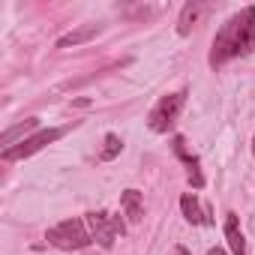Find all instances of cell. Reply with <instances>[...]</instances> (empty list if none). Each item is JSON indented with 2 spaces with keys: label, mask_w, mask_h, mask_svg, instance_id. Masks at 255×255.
<instances>
[{
  "label": "cell",
  "mask_w": 255,
  "mask_h": 255,
  "mask_svg": "<svg viewBox=\"0 0 255 255\" xmlns=\"http://www.w3.org/2000/svg\"><path fill=\"white\" fill-rule=\"evenodd\" d=\"M252 48H255V6H246L237 15H231L213 36L210 66H222L234 57H246L252 54Z\"/></svg>",
  "instance_id": "cell-1"
},
{
  "label": "cell",
  "mask_w": 255,
  "mask_h": 255,
  "mask_svg": "<svg viewBox=\"0 0 255 255\" xmlns=\"http://www.w3.org/2000/svg\"><path fill=\"white\" fill-rule=\"evenodd\" d=\"M45 240H48L51 246H60V249H84L93 237H90L84 219H63L60 225L48 228Z\"/></svg>",
  "instance_id": "cell-2"
},
{
  "label": "cell",
  "mask_w": 255,
  "mask_h": 255,
  "mask_svg": "<svg viewBox=\"0 0 255 255\" xmlns=\"http://www.w3.org/2000/svg\"><path fill=\"white\" fill-rule=\"evenodd\" d=\"M183 105H186V90H177V93H168V96H162V99L156 102V108L150 111V120H147V126H150L153 132H168L171 126L177 123V117H180Z\"/></svg>",
  "instance_id": "cell-3"
},
{
  "label": "cell",
  "mask_w": 255,
  "mask_h": 255,
  "mask_svg": "<svg viewBox=\"0 0 255 255\" xmlns=\"http://www.w3.org/2000/svg\"><path fill=\"white\" fill-rule=\"evenodd\" d=\"M84 222L90 225V237H93L99 246H105V249H111V246H114V237H117V234H126L123 219H120V216H111V213H105V210L87 213V219H84Z\"/></svg>",
  "instance_id": "cell-4"
},
{
  "label": "cell",
  "mask_w": 255,
  "mask_h": 255,
  "mask_svg": "<svg viewBox=\"0 0 255 255\" xmlns=\"http://www.w3.org/2000/svg\"><path fill=\"white\" fill-rule=\"evenodd\" d=\"M60 135H66V126H60V129H39V132H33L30 138H24V141H18L15 147H9V150H3V162H15V159H27V156H33L36 150H42L45 144H51V141H57Z\"/></svg>",
  "instance_id": "cell-5"
},
{
  "label": "cell",
  "mask_w": 255,
  "mask_h": 255,
  "mask_svg": "<svg viewBox=\"0 0 255 255\" xmlns=\"http://www.w3.org/2000/svg\"><path fill=\"white\" fill-rule=\"evenodd\" d=\"M30 132H39V120H36V117H27V120H21V123L9 126V129L0 135V144H3V150H9V147H15V144H18V138H21V141H24V138H30Z\"/></svg>",
  "instance_id": "cell-6"
},
{
  "label": "cell",
  "mask_w": 255,
  "mask_h": 255,
  "mask_svg": "<svg viewBox=\"0 0 255 255\" xmlns=\"http://www.w3.org/2000/svg\"><path fill=\"white\" fill-rule=\"evenodd\" d=\"M171 147H174V153L189 165V180H192V186L195 189H201L204 186V177H201V168H198V159L186 150V141H183V135H174V141H171Z\"/></svg>",
  "instance_id": "cell-7"
},
{
  "label": "cell",
  "mask_w": 255,
  "mask_h": 255,
  "mask_svg": "<svg viewBox=\"0 0 255 255\" xmlns=\"http://www.w3.org/2000/svg\"><path fill=\"white\" fill-rule=\"evenodd\" d=\"M207 12V6L201 3V0H192V3H186L183 6V12H180V21H177V33L180 36H186L198 21H201V15Z\"/></svg>",
  "instance_id": "cell-8"
},
{
  "label": "cell",
  "mask_w": 255,
  "mask_h": 255,
  "mask_svg": "<svg viewBox=\"0 0 255 255\" xmlns=\"http://www.w3.org/2000/svg\"><path fill=\"white\" fill-rule=\"evenodd\" d=\"M120 207H123L126 216H129V222H141V216H144V198H141L138 189H126L120 195Z\"/></svg>",
  "instance_id": "cell-9"
},
{
  "label": "cell",
  "mask_w": 255,
  "mask_h": 255,
  "mask_svg": "<svg viewBox=\"0 0 255 255\" xmlns=\"http://www.w3.org/2000/svg\"><path fill=\"white\" fill-rule=\"evenodd\" d=\"M225 240H228L234 255H246V240H243V231H240V222L234 213L225 216Z\"/></svg>",
  "instance_id": "cell-10"
},
{
  "label": "cell",
  "mask_w": 255,
  "mask_h": 255,
  "mask_svg": "<svg viewBox=\"0 0 255 255\" xmlns=\"http://www.w3.org/2000/svg\"><path fill=\"white\" fill-rule=\"evenodd\" d=\"M96 33H99V24H81L78 30H72V33L60 36V39H57V48H69V45H81V42H90Z\"/></svg>",
  "instance_id": "cell-11"
},
{
  "label": "cell",
  "mask_w": 255,
  "mask_h": 255,
  "mask_svg": "<svg viewBox=\"0 0 255 255\" xmlns=\"http://www.w3.org/2000/svg\"><path fill=\"white\" fill-rule=\"evenodd\" d=\"M180 210H183V216H186V219H189L192 225H198V222H210V219H207V216L201 213V207H198L195 195H189V192H186V195L180 198Z\"/></svg>",
  "instance_id": "cell-12"
},
{
  "label": "cell",
  "mask_w": 255,
  "mask_h": 255,
  "mask_svg": "<svg viewBox=\"0 0 255 255\" xmlns=\"http://www.w3.org/2000/svg\"><path fill=\"white\" fill-rule=\"evenodd\" d=\"M102 144H105V147H102V153H99V159H102V162H108V159H114V156L120 153V147H123V141H120V138H117L114 132H108Z\"/></svg>",
  "instance_id": "cell-13"
},
{
  "label": "cell",
  "mask_w": 255,
  "mask_h": 255,
  "mask_svg": "<svg viewBox=\"0 0 255 255\" xmlns=\"http://www.w3.org/2000/svg\"><path fill=\"white\" fill-rule=\"evenodd\" d=\"M207 255H225V249H219V246H213V249H210Z\"/></svg>",
  "instance_id": "cell-14"
},
{
  "label": "cell",
  "mask_w": 255,
  "mask_h": 255,
  "mask_svg": "<svg viewBox=\"0 0 255 255\" xmlns=\"http://www.w3.org/2000/svg\"><path fill=\"white\" fill-rule=\"evenodd\" d=\"M174 255H189V252H186L183 246H177V249H174Z\"/></svg>",
  "instance_id": "cell-15"
}]
</instances>
